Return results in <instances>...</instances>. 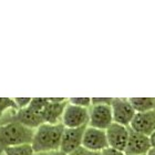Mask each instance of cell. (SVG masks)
I'll return each mask as SVG.
<instances>
[{
	"label": "cell",
	"instance_id": "9c48e42d",
	"mask_svg": "<svg viewBox=\"0 0 155 155\" xmlns=\"http://www.w3.org/2000/svg\"><path fill=\"white\" fill-rule=\"evenodd\" d=\"M105 132H107L109 147L124 152L127 145V141H129L130 127L117 124V123H113Z\"/></svg>",
	"mask_w": 155,
	"mask_h": 155
},
{
	"label": "cell",
	"instance_id": "5b68a950",
	"mask_svg": "<svg viewBox=\"0 0 155 155\" xmlns=\"http://www.w3.org/2000/svg\"><path fill=\"white\" fill-rule=\"evenodd\" d=\"M89 126L107 131L113 124V113L110 104H92L89 109Z\"/></svg>",
	"mask_w": 155,
	"mask_h": 155
},
{
	"label": "cell",
	"instance_id": "603a6c76",
	"mask_svg": "<svg viewBox=\"0 0 155 155\" xmlns=\"http://www.w3.org/2000/svg\"><path fill=\"white\" fill-rule=\"evenodd\" d=\"M0 155H3V154H0Z\"/></svg>",
	"mask_w": 155,
	"mask_h": 155
},
{
	"label": "cell",
	"instance_id": "5bb4252c",
	"mask_svg": "<svg viewBox=\"0 0 155 155\" xmlns=\"http://www.w3.org/2000/svg\"><path fill=\"white\" fill-rule=\"evenodd\" d=\"M11 110H19L15 100L11 97H0V119Z\"/></svg>",
	"mask_w": 155,
	"mask_h": 155
},
{
	"label": "cell",
	"instance_id": "ffe728a7",
	"mask_svg": "<svg viewBox=\"0 0 155 155\" xmlns=\"http://www.w3.org/2000/svg\"><path fill=\"white\" fill-rule=\"evenodd\" d=\"M35 155H65L61 151H54V152H45V153H36Z\"/></svg>",
	"mask_w": 155,
	"mask_h": 155
},
{
	"label": "cell",
	"instance_id": "d6986e66",
	"mask_svg": "<svg viewBox=\"0 0 155 155\" xmlns=\"http://www.w3.org/2000/svg\"><path fill=\"white\" fill-rule=\"evenodd\" d=\"M71 155H100V153L89 152V151H87V150H84L83 147H81L80 150H78V151H75L74 153H72Z\"/></svg>",
	"mask_w": 155,
	"mask_h": 155
},
{
	"label": "cell",
	"instance_id": "6da1fadb",
	"mask_svg": "<svg viewBox=\"0 0 155 155\" xmlns=\"http://www.w3.org/2000/svg\"><path fill=\"white\" fill-rule=\"evenodd\" d=\"M64 126L60 124L43 123L35 131L32 146L35 153H45L60 151L62 135L64 132Z\"/></svg>",
	"mask_w": 155,
	"mask_h": 155
},
{
	"label": "cell",
	"instance_id": "7c38bea8",
	"mask_svg": "<svg viewBox=\"0 0 155 155\" xmlns=\"http://www.w3.org/2000/svg\"><path fill=\"white\" fill-rule=\"evenodd\" d=\"M130 102L136 113L155 110V99L153 97H131Z\"/></svg>",
	"mask_w": 155,
	"mask_h": 155
},
{
	"label": "cell",
	"instance_id": "ba28073f",
	"mask_svg": "<svg viewBox=\"0 0 155 155\" xmlns=\"http://www.w3.org/2000/svg\"><path fill=\"white\" fill-rule=\"evenodd\" d=\"M87 126L77 127V129H64L62 135L60 151L65 155H71L75 151L82 147V140H83L84 131Z\"/></svg>",
	"mask_w": 155,
	"mask_h": 155
},
{
	"label": "cell",
	"instance_id": "7402d4cb",
	"mask_svg": "<svg viewBox=\"0 0 155 155\" xmlns=\"http://www.w3.org/2000/svg\"><path fill=\"white\" fill-rule=\"evenodd\" d=\"M146 155H155V147H152V149L150 150L149 153H147Z\"/></svg>",
	"mask_w": 155,
	"mask_h": 155
},
{
	"label": "cell",
	"instance_id": "7a4b0ae2",
	"mask_svg": "<svg viewBox=\"0 0 155 155\" xmlns=\"http://www.w3.org/2000/svg\"><path fill=\"white\" fill-rule=\"evenodd\" d=\"M35 131L17 122H10L0 125V154L12 146L31 144Z\"/></svg>",
	"mask_w": 155,
	"mask_h": 155
},
{
	"label": "cell",
	"instance_id": "52a82bcc",
	"mask_svg": "<svg viewBox=\"0 0 155 155\" xmlns=\"http://www.w3.org/2000/svg\"><path fill=\"white\" fill-rule=\"evenodd\" d=\"M69 99L64 97H48V103L42 111V117L45 123L60 124Z\"/></svg>",
	"mask_w": 155,
	"mask_h": 155
},
{
	"label": "cell",
	"instance_id": "3957f363",
	"mask_svg": "<svg viewBox=\"0 0 155 155\" xmlns=\"http://www.w3.org/2000/svg\"><path fill=\"white\" fill-rule=\"evenodd\" d=\"M82 147L92 153H101L109 147L107 132L104 130L95 129L92 126H87L84 131Z\"/></svg>",
	"mask_w": 155,
	"mask_h": 155
},
{
	"label": "cell",
	"instance_id": "44dd1931",
	"mask_svg": "<svg viewBox=\"0 0 155 155\" xmlns=\"http://www.w3.org/2000/svg\"><path fill=\"white\" fill-rule=\"evenodd\" d=\"M150 140H151V144H152V147H155V132L153 133L152 135L150 136Z\"/></svg>",
	"mask_w": 155,
	"mask_h": 155
},
{
	"label": "cell",
	"instance_id": "9a60e30c",
	"mask_svg": "<svg viewBox=\"0 0 155 155\" xmlns=\"http://www.w3.org/2000/svg\"><path fill=\"white\" fill-rule=\"evenodd\" d=\"M69 103L80 107L90 109L92 105V99L91 97H71V99H69Z\"/></svg>",
	"mask_w": 155,
	"mask_h": 155
},
{
	"label": "cell",
	"instance_id": "2e32d148",
	"mask_svg": "<svg viewBox=\"0 0 155 155\" xmlns=\"http://www.w3.org/2000/svg\"><path fill=\"white\" fill-rule=\"evenodd\" d=\"M13 100L16 102L18 109L21 110V109H26L29 107V104L32 101V97H15Z\"/></svg>",
	"mask_w": 155,
	"mask_h": 155
},
{
	"label": "cell",
	"instance_id": "277c9868",
	"mask_svg": "<svg viewBox=\"0 0 155 155\" xmlns=\"http://www.w3.org/2000/svg\"><path fill=\"white\" fill-rule=\"evenodd\" d=\"M89 119H90L89 109L68 103L62 115L61 123L67 129H77L89 125Z\"/></svg>",
	"mask_w": 155,
	"mask_h": 155
},
{
	"label": "cell",
	"instance_id": "8fae6325",
	"mask_svg": "<svg viewBox=\"0 0 155 155\" xmlns=\"http://www.w3.org/2000/svg\"><path fill=\"white\" fill-rule=\"evenodd\" d=\"M130 129L143 135L151 136L155 132V110L135 113L130 124Z\"/></svg>",
	"mask_w": 155,
	"mask_h": 155
},
{
	"label": "cell",
	"instance_id": "e0dca14e",
	"mask_svg": "<svg viewBox=\"0 0 155 155\" xmlns=\"http://www.w3.org/2000/svg\"><path fill=\"white\" fill-rule=\"evenodd\" d=\"M112 97H92V104H112Z\"/></svg>",
	"mask_w": 155,
	"mask_h": 155
},
{
	"label": "cell",
	"instance_id": "30bf717a",
	"mask_svg": "<svg viewBox=\"0 0 155 155\" xmlns=\"http://www.w3.org/2000/svg\"><path fill=\"white\" fill-rule=\"evenodd\" d=\"M152 149L150 136L143 135L141 133L130 129L129 141L124 151L125 155H146Z\"/></svg>",
	"mask_w": 155,
	"mask_h": 155
},
{
	"label": "cell",
	"instance_id": "4fadbf2b",
	"mask_svg": "<svg viewBox=\"0 0 155 155\" xmlns=\"http://www.w3.org/2000/svg\"><path fill=\"white\" fill-rule=\"evenodd\" d=\"M31 144H25V145L12 146L5 150L3 155H35Z\"/></svg>",
	"mask_w": 155,
	"mask_h": 155
},
{
	"label": "cell",
	"instance_id": "8992f818",
	"mask_svg": "<svg viewBox=\"0 0 155 155\" xmlns=\"http://www.w3.org/2000/svg\"><path fill=\"white\" fill-rule=\"evenodd\" d=\"M112 113H113L114 123L130 127L133 117L135 115V111L133 109L130 99L125 97H114L111 104Z\"/></svg>",
	"mask_w": 155,
	"mask_h": 155
},
{
	"label": "cell",
	"instance_id": "ac0fdd59",
	"mask_svg": "<svg viewBox=\"0 0 155 155\" xmlns=\"http://www.w3.org/2000/svg\"><path fill=\"white\" fill-rule=\"evenodd\" d=\"M100 155H125L124 152H121V151H117L115 149H112V147H107L104 151L100 153Z\"/></svg>",
	"mask_w": 155,
	"mask_h": 155
}]
</instances>
